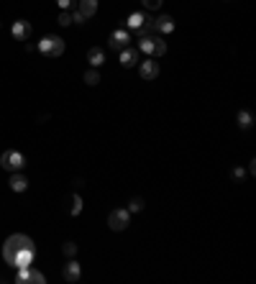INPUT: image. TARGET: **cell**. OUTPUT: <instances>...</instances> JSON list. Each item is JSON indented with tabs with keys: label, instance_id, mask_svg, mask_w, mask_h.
Masks as SVG:
<instances>
[{
	"label": "cell",
	"instance_id": "obj_24",
	"mask_svg": "<svg viewBox=\"0 0 256 284\" xmlns=\"http://www.w3.org/2000/svg\"><path fill=\"white\" fill-rule=\"evenodd\" d=\"M57 21H59V26H72V23H75V21H72V13H69V11H62Z\"/></svg>",
	"mask_w": 256,
	"mask_h": 284
},
{
	"label": "cell",
	"instance_id": "obj_8",
	"mask_svg": "<svg viewBox=\"0 0 256 284\" xmlns=\"http://www.w3.org/2000/svg\"><path fill=\"white\" fill-rule=\"evenodd\" d=\"M31 31H34V26H31L29 21H13L11 34H13V39H16V41H26V39L31 36Z\"/></svg>",
	"mask_w": 256,
	"mask_h": 284
},
{
	"label": "cell",
	"instance_id": "obj_6",
	"mask_svg": "<svg viewBox=\"0 0 256 284\" xmlns=\"http://www.w3.org/2000/svg\"><path fill=\"white\" fill-rule=\"evenodd\" d=\"M138 75H141L144 80H156V77H159V62H156L154 57L144 59L141 67H138Z\"/></svg>",
	"mask_w": 256,
	"mask_h": 284
},
{
	"label": "cell",
	"instance_id": "obj_15",
	"mask_svg": "<svg viewBox=\"0 0 256 284\" xmlns=\"http://www.w3.org/2000/svg\"><path fill=\"white\" fill-rule=\"evenodd\" d=\"M77 11H80L85 18H92V16L98 13V0H80Z\"/></svg>",
	"mask_w": 256,
	"mask_h": 284
},
{
	"label": "cell",
	"instance_id": "obj_23",
	"mask_svg": "<svg viewBox=\"0 0 256 284\" xmlns=\"http://www.w3.org/2000/svg\"><path fill=\"white\" fill-rule=\"evenodd\" d=\"M62 251H64V256H69V258H75V256H77V243H75V241H67Z\"/></svg>",
	"mask_w": 256,
	"mask_h": 284
},
{
	"label": "cell",
	"instance_id": "obj_22",
	"mask_svg": "<svg viewBox=\"0 0 256 284\" xmlns=\"http://www.w3.org/2000/svg\"><path fill=\"white\" fill-rule=\"evenodd\" d=\"M144 210V200L141 197H131V202H128V212H141Z\"/></svg>",
	"mask_w": 256,
	"mask_h": 284
},
{
	"label": "cell",
	"instance_id": "obj_28",
	"mask_svg": "<svg viewBox=\"0 0 256 284\" xmlns=\"http://www.w3.org/2000/svg\"><path fill=\"white\" fill-rule=\"evenodd\" d=\"M0 26H3V23H0Z\"/></svg>",
	"mask_w": 256,
	"mask_h": 284
},
{
	"label": "cell",
	"instance_id": "obj_20",
	"mask_svg": "<svg viewBox=\"0 0 256 284\" xmlns=\"http://www.w3.org/2000/svg\"><path fill=\"white\" fill-rule=\"evenodd\" d=\"M85 82H87V85H90V87H95V85H98V82H100V75H98V69H95V67H92V69H87V72H85Z\"/></svg>",
	"mask_w": 256,
	"mask_h": 284
},
{
	"label": "cell",
	"instance_id": "obj_9",
	"mask_svg": "<svg viewBox=\"0 0 256 284\" xmlns=\"http://www.w3.org/2000/svg\"><path fill=\"white\" fill-rule=\"evenodd\" d=\"M62 276H64V281H69V284H72V281H77V279L82 276V269H80V264H77L75 258H72V261H67V264L62 266Z\"/></svg>",
	"mask_w": 256,
	"mask_h": 284
},
{
	"label": "cell",
	"instance_id": "obj_27",
	"mask_svg": "<svg viewBox=\"0 0 256 284\" xmlns=\"http://www.w3.org/2000/svg\"><path fill=\"white\" fill-rule=\"evenodd\" d=\"M243 177H246V172H243L241 167H236V169H233V179H243Z\"/></svg>",
	"mask_w": 256,
	"mask_h": 284
},
{
	"label": "cell",
	"instance_id": "obj_21",
	"mask_svg": "<svg viewBox=\"0 0 256 284\" xmlns=\"http://www.w3.org/2000/svg\"><path fill=\"white\" fill-rule=\"evenodd\" d=\"M72 215H80L82 212V197L80 195H72V207H69Z\"/></svg>",
	"mask_w": 256,
	"mask_h": 284
},
{
	"label": "cell",
	"instance_id": "obj_19",
	"mask_svg": "<svg viewBox=\"0 0 256 284\" xmlns=\"http://www.w3.org/2000/svg\"><path fill=\"white\" fill-rule=\"evenodd\" d=\"M238 126L241 128H251L253 126V115L248 110H238Z\"/></svg>",
	"mask_w": 256,
	"mask_h": 284
},
{
	"label": "cell",
	"instance_id": "obj_10",
	"mask_svg": "<svg viewBox=\"0 0 256 284\" xmlns=\"http://www.w3.org/2000/svg\"><path fill=\"white\" fill-rule=\"evenodd\" d=\"M34 256H36V248L34 246H26L18 256H16V264H13V269H24V266H31L34 264Z\"/></svg>",
	"mask_w": 256,
	"mask_h": 284
},
{
	"label": "cell",
	"instance_id": "obj_16",
	"mask_svg": "<svg viewBox=\"0 0 256 284\" xmlns=\"http://www.w3.org/2000/svg\"><path fill=\"white\" fill-rule=\"evenodd\" d=\"M87 62H90V64L98 69V67L105 62V52H103V49H98V46H92V49L87 52Z\"/></svg>",
	"mask_w": 256,
	"mask_h": 284
},
{
	"label": "cell",
	"instance_id": "obj_14",
	"mask_svg": "<svg viewBox=\"0 0 256 284\" xmlns=\"http://www.w3.org/2000/svg\"><path fill=\"white\" fill-rule=\"evenodd\" d=\"M121 64L123 67H133V64H138V49H121Z\"/></svg>",
	"mask_w": 256,
	"mask_h": 284
},
{
	"label": "cell",
	"instance_id": "obj_11",
	"mask_svg": "<svg viewBox=\"0 0 256 284\" xmlns=\"http://www.w3.org/2000/svg\"><path fill=\"white\" fill-rule=\"evenodd\" d=\"M154 31H159V34H172V31H174V18H172V16H159V18H154Z\"/></svg>",
	"mask_w": 256,
	"mask_h": 284
},
{
	"label": "cell",
	"instance_id": "obj_17",
	"mask_svg": "<svg viewBox=\"0 0 256 284\" xmlns=\"http://www.w3.org/2000/svg\"><path fill=\"white\" fill-rule=\"evenodd\" d=\"M151 49H154V36H151V34H149V36H141V39H138V52H144V54L151 57Z\"/></svg>",
	"mask_w": 256,
	"mask_h": 284
},
{
	"label": "cell",
	"instance_id": "obj_18",
	"mask_svg": "<svg viewBox=\"0 0 256 284\" xmlns=\"http://www.w3.org/2000/svg\"><path fill=\"white\" fill-rule=\"evenodd\" d=\"M167 54V41H161L159 36H154V49H151V57H164Z\"/></svg>",
	"mask_w": 256,
	"mask_h": 284
},
{
	"label": "cell",
	"instance_id": "obj_13",
	"mask_svg": "<svg viewBox=\"0 0 256 284\" xmlns=\"http://www.w3.org/2000/svg\"><path fill=\"white\" fill-rule=\"evenodd\" d=\"M146 21H149V18H146L144 13H131V16H128V21H126V26H128L131 31H138V34H141V31H144V26H146Z\"/></svg>",
	"mask_w": 256,
	"mask_h": 284
},
{
	"label": "cell",
	"instance_id": "obj_26",
	"mask_svg": "<svg viewBox=\"0 0 256 284\" xmlns=\"http://www.w3.org/2000/svg\"><path fill=\"white\" fill-rule=\"evenodd\" d=\"M57 6H59L62 11H69V8L75 6V0H57Z\"/></svg>",
	"mask_w": 256,
	"mask_h": 284
},
{
	"label": "cell",
	"instance_id": "obj_1",
	"mask_svg": "<svg viewBox=\"0 0 256 284\" xmlns=\"http://www.w3.org/2000/svg\"><path fill=\"white\" fill-rule=\"evenodd\" d=\"M26 246H34V241L29 238V235H24V233H16V235H11L8 241H6V246H3V258L13 266L16 264V256L26 248Z\"/></svg>",
	"mask_w": 256,
	"mask_h": 284
},
{
	"label": "cell",
	"instance_id": "obj_4",
	"mask_svg": "<svg viewBox=\"0 0 256 284\" xmlns=\"http://www.w3.org/2000/svg\"><path fill=\"white\" fill-rule=\"evenodd\" d=\"M16 281H18V284H44L46 276H44L41 271L31 269V266H24V269L16 271Z\"/></svg>",
	"mask_w": 256,
	"mask_h": 284
},
{
	"label": "cell",
	"instance_id": "obj_5",
	"mask_svg": "<svg viewBox=\"0 0 256 284\" xmlns=\"http://www.w3.org/2000/svg\"><path fill=\"white\" fill-rule=\"evenodd\" d=\"M128 223H131V212H128V210H113V212L108 215L110 230H126Z\"/></svg>",
	"mask_w": 256,
	"mask_h": 284
},
{
	"label": "cell",
	"instance_id": "obj_2",
	"mask_svg": "<svg viewBox=\"0 0 256 284\" xmlns=\"http://www.w3.org/2000/svg\"><path fill=\"white\" fill-rule=\"evenodd\" d=\"M39 52L46 59H57V57L64 54V39H59V36H44L39 41Z\"/></svg>",
	"mask_w": 256,
	"mask_h": 284
},
{
	"label": "cell",
	"instance_id": "obj_7",
	"mask_svg": "<svg viewBox=\"0 0 256 284\" xmlns=\"http://www.w3.org/2000/svg\"><path fill=\"white\" fill-rule=\"evenodd\" d=\"M128 41H131V36H128V31H113L110 36H108V46L110 49H115V52H121V49H126L128 46Z\"/></svg>",
	"mask_w": 256,
	"mask_h": 284
},
{
	"label": "cell",
	"instance_id": "obj_25",
	"mask_svg": "<svg viewBox=\"0 0 256 284\" xmlns=\"http://www.w3.org/2000/svg\"><path fill=\"white\" fill-rule=\"evenodd\" d=\"M161 3H164V0H144V6H146L149 11H156V8H159Z\"/></svg>",
	"mask_w": 256,
	"mask_h": 284
},
{
	"label": "cell",
	"instance_id": "obj_3",
	"mask_svg": "<svg viewBox=\"0 0 256 284\" xmlns=\"http://www.w3.org/2000/svg\"><path fill=\"white\" fill-rule=\"evenodd\" d=\"M0 167L8 169V172H21L26 167V156L21 151H3V156H0Z\"/></svg>",
	"mask_w": 256,
	"mask_h": 284
},
{
	"label": "cell",
	"instance_id": "obj_12",
	"mask_svg": "<svg viewBox=\"0 0 256 284\" xmlns=\"http://www.w3.org/2000/svg\"><path fill=\"white\" fill-rule=\"evenodd\" d=\"M8 184H11L13 192H26V190H29V179H26L21 172H11V182H8Z\"/></svg>",
	"mask_w": 256,
	"mask_h": 284
}]
</instances>
